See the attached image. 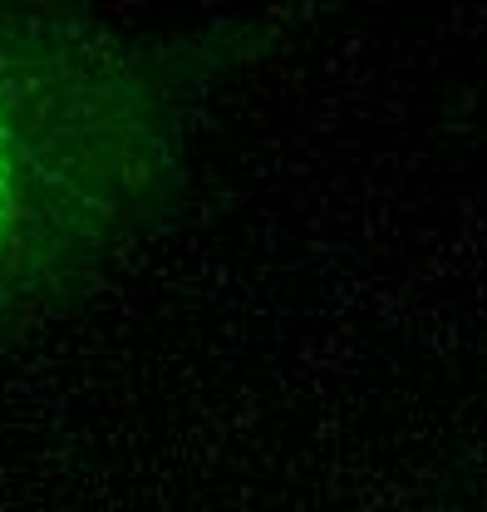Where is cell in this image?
I'll return each instance as SVG.
<instances>
[{
  "label": "cell",
  "instance_id": "6da1fadb",
  "mask_svg": "<svg viewBox=\"0 0 487 512\" xmlns=\"http://www.w3.org/2000/svg\"><path fill=\"white\" fill-rule=\"evenodd\" d=\"M25 222H30V153L20 119L0 89V261L15 252Z\"/></svg>",
  "mask_w": 487,
  "mask_h": 512
}]
</instances>
